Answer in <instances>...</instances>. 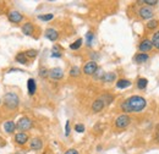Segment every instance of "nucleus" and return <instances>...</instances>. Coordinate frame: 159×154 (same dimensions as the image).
<instances>
[{"label": "nucleus", "instance_id": "obj_21", "mask_svg": "<svg viewBox=\"0 0 159 154\" xmlns=\"http://www.w3.org/2000/svg\"><path fill=\"white\" fill-rule=\"evenodd\" d=\"M15 59H16L17 62H20L21 65H27V64H28V59L25 55V53H19Z\"/></svg>", "mask_w": 159, "mask_h": 154}, {"label": "nucleus", "instance_id": "obj_10", "mask_svg": "<svg viewBox=\"0 0 159 154\" xmlns=\"http://www.w3.org/2000/svg\"><path fill=\"white\" fill-rule=\"evenodd\" d=\"M104 106H105L104 100H103L102 98H98V99H96V100L93 102V104H92V110H93L94 113H99V111H102V110L104 109Z\"/></svg>", "mask_w": 159, "mask_h": 154}, {"label": "nucleus", "instance_id": "obj_22", "mask_svg": "<svg viewBox=\"0 0 159 154\" xmlns=\"http://www.w3.org/2000/svg\"><path fill=\"white\" fill-rule=\"evenodd\" d=\"M152 44H153V47L156 48V49H158L159 50V31L157 32H154V34L152 36Z\"/></svg>", "mask_w": 159, "mask_h": 154}, {"label": "nucleus", "instance_id": "obj_26", "mask_svg": "<svg viewBox=\"0 0 159 154\" xmlns=\"http://www.w3.org/2000/svg\"><path fill=\"white\" fill-rule=\"evenodd\" d=\"M158 23L159 22L157 20H151V21L147 23V28H148V29H154V28H157Z\"/></svg>", "mask_w": 159, "mask_h": 154}, {"label": "nucleus", "instance_id": "obj_27", "mask_svg": "<svg viewBox=\"0 0 159 154\" xmlns=\"http://www.w3.org/2000/svg\"><path fill=\"white\" fill-rule=\"evenodd\" d=\"M38 19L40 21H50V20L54 19V15L53 14H45V15H39Z\"/></svg>", "mask_w": 159, "mask_h": 154}, {"label": "nucleus", "instance_id": "obj_6", "mask_svg": "<svg viewBox=\"0 0 159 154\" xmlns=\"http://www.w3.org/2000/svg\"><path fill=\"white\" fill-rule=\"evenodd\" d=\"M139 16L143 20H151V19H153L154 12H153V10H152L151 7H148V6H142L139 10Z\"/></svg>", "mask_w": 159, "mask_h": 154}, {"label": "nucleus", "instance_id": "obj_35", "mask_svg": "<svg viewBox=\"0 0 159 154\" xmlns=\"http://www.w3.org/2000/svg\"><path fill=\"white\" fill-rule=\"evenodd\" d=\"M65 135L66 136L70 135V121H66V125H65Z\"/></svg>", "mask_w": 159, "mask_h": 154}, {"label": "nucleus", "instance_id": "obj_14", "mask_svg": "<svg viewBox=\"0 0 159 154\" xmlns=\"http://www.w3.org/2000/svg\"><path fill=\"white\" fill-rule=\"evenodd\" d=\"M33 31H34V27L31 22H27L22 26V32L25 36H32L33 34Z\"/></svg>", "mask_w": 159, "mask_h": 154}, {"label": "nucleus", "instance_id": "obj_1", "mask_svg": "<svg viewBox=\"0 0 159 154\" xmlns=\"http://www.w3.org/2000/svg\"><path fill=\"white\" fill-rule=\"evenodd\" d=\"M147 106V100L143 97L132 96L121 103V110L125 113H139Z\"/></svg>", "mask_w": 159, "mask_h": 154}, {"label": "nucleus", "instance_id": "obj_23", "mask_svg": "<svg viewBox=\"0 0 159 154\" xmlns=\"http://www.w3.org/2000/svg\"><path fill=\"white\" fill-rule=\"evenodd\" d=\"M82 43H83L82 38H79L77 40H75L74 43H71V44H70V49H71V50H77V49L81 48Z\"/></svg>", "mask_w": 159, "mask_h": 154}, {"label": "nucleus", "instance_id": "obj_36", "mask_svg": "<svg viewBox=\"0 0 159 154\" xmlns=\"http://www.w3.org/2000/svg\"><path fill=\"white\" fill-rule=\"evenodd\" d=\"M65 154H80V153L76 151V149H72V148H71V149L66 151V152H65Z\"/></svg>", "mask_w": 159, "mask_h": 154}, {"label": "nucleus", "instance_id": "obj_24", "mask_svg": "<svg viewBox=\"0 0 159 154\" xmlns=\"http://www.w3.org/2000/svg\"><path fill=\"white\" fill-rule=\"evenodd\" d=\"M37 54H38V52L37 50H33V49H28V50L25 52V55L27 58H31V59H34L37 57Z\"/></svg>", "mask_w": 159, "mask_h": 154}, {"label": "nucleus", "instance_id": "obj_38", "mask_svg": "<svg viewBox=\"0 0 159 154\" xmlns=\"http://www.w3.org/2000/svg\"><path fill=\"white\" fill-rule=\"evenodd\" d=\"M156 138H157V141H158V142H159V132H158V134H157V136H156Z\"/></svg>", "mask_w": 159, "mask_h": 154}, {"label": "nucleus", "instance_id": "obj_16", "mask_svg": "<svg viewBox=\"0 0 159 154\" xmlns=\"http://www.w3.org/2000/svg\"><path fill=\"white\" fill-rule=\"evenodd\" d=\"M15 129H16V124L14 122V121H6L5 124H4V130H5V132H7V134H14V131H15Z\"/></svg>", "mask_w": 159, "mask_h": 154}, {"label": "nucleus", "instance_id": "obj_19", "mask_svg": "<svg viewBox=\"0 0 159 154\" xmlns=\"http://www.w3.org/2000/svg\"><path fill=\"white\" fill-rule=\"evenodd\" d=\"M115 78H116V74H115V72H108V74H104V76H103V78H102V81L109 83V82L115 81Z\"/></svg>", "mask_w": 159, "mask_h": 154}, {"label": "nucleus", "instance_id": "obj_25", "mask_svg": "<svg viewBox=\"0 0 159 154\" xmlns=\"http://www.w3.org/2000/svg\"><path fill=\"white\" fill-rule=\"evenodd\" d=\"M80 74H81V70H80V67H77V66H74V67H71V70H70V75H71L72 77L80 76Z\"/></svg>", "mask_w": 159, "mask_h": 154}, {"label": "nucleus", "instance_id": "obj_28", "mask_svg": "<svg viewBox=\"0 0 159 154\" xmlns=\"http://www.w3.org/2000/svg\"><path fill=\"white\" fill-rule=\"evenodd\" d=\"M93 38H94L93 32H87V34H86V40H87V45H88V47H91Z\"/></svg>", "mask_w": 159, "mask_h": 154}, {"label": "nucleus", "instance_id": "obj_3", "mask_svg": "<svg viewBox=\"0 0 159 154\" xmlns=\"http://www.w3.org/2000/svg\"><path fill=\"white\" fill-rule=\"evenodd\" d=\"M131 124V119H130V116L129 115H120L116 120H115V126H116V129H120V130H122V129H126L129 125Z\"/></svg>", "mask_w": 159, "mask_h": 154}, {"label": "nucleus", "instance_id": "obj_31", "mask_svg": "<svg viewBox=\"0 0 159 154\" xmlns=\"http://www.w3.org/2000/svg\"><path fill=\"white\" fill-rule=\"evenodd\" d=\"M93 76H94V78H96V79H102V78H103V76H104V72H103V70H102V69H98Z\"/></svg>", "mask_w": 159, "mask_h": 154}, {"label": "nucleus", "instance_id": "obj_12", "mask_svg": "<svg viewBox=\"0 0 159 154\" xmlns=\"http://www.w3.org/2000/svg\"><path fill=\"white\" fill-rule=\"evenodd\" d=\"M30 147H31V149H33V151H39L40 148L43 147V141L38 138V137H36V138H32L31 141H30Z\"/></svg>", "mask_w": 159, "mask_h": 154}, {"label": "nucleus", "instance_id": "obj_18", "mask_svg": "<svg viewBox=\"0 0 159 154\" xmlns=\"http://www.w3.org/2000/svg\"><path fill=\"white\" fill-rule=\"evenodd\" d=\"M130 86H131V82H130L129 79H125V78H121V79H119V81L116 82V87H118L119 89L127 88V87H130Z\"/></svg>", "mask_w": 159, "mask_h": 154}, {"label": "nucleus", "instance_id": "obj_7", "mask_svg": "<svg viewBox=\"0 0 159 154\" xmlns=\"http://www.w3.org/2000/svg\"><path fill=\"white\" fill-rule=\"evenodd\" d=\"M139 49L141 53H146L147 54V52H149V50L153 49V44H152V42L149 39H144V40H142L139 43Z\"/></svg>", "mask_w": 159, "mask_h": 154}, {"label": "nucleus", "instance_id": "obj_4", "mask_svg": "<svg viewBox=\"0 0 159 154\" xmlns=\"http://www.w3.org/2000/svg\"><path fill=\"white\" fill-rule=\"evenodd\" d=\"M97 70H98V65H97L96 61H92V60L88 61V62H86L84 66H83V72H84L86 75H88V76L94 75Z\"/></svg>", "mask_w": 159, "mask_h": 154}, {"label": "nucleus", "instance_id": "obj_8", "mask_svg": "<svg viewBox=\"0 0 159 154\" xmlns=\"http://www.w3.org/2000/svg\"><path fill=\"white\" fill-rule=\"evenodd\" d=\"M7 17H9V20H10V22H12V23H20L21 21L23 20L22 14L19 12V11H16V10L10 11L9 15H7Z\"/></svg>", "mask_w": 159, "mask_h": 154}, {"label": "nucleus", "instance_id": "obj_37", "mask_svg": "<svg viewBox=\"0 0 159 154\" xmlns=\"http://www.w3.org/2000/svg\"><path fill=\"white\" fill-rule=\"evenodd\" d=\"M91 58H93V59H98V58H99V57H98V54H97V53H92V54H91Z\"/></svg>", "mask_w": 159, "mask_h": 154}, {"label": "nucleus", "instance_id": "obj_29", "mask_svg": "<svg viewBox=\"0 0 159 154\" xmlns=\"http://www.w3.org/2000/svg\"><path fill=\"white\" fill-rule=\"evenodd\" d=\"M100 98L104 100L105 105H108V104H110V103L113 102V96H110V94H104V96L100 97Z\"/></svg>", "mask_w": 159, "mask_h": 154}, {"label": "nucleus", "instance_id": "obj_2", "mask_svg": "<svg viewBox=\"0 0 159 154\" xmlns=\"http://www.w3.org/2000/svg\"><path fill=\"white\" fill-rule=\"evenodd\" d=\"M20 104V99L19 96L14 92H7L4 97V105L9 109V110H15Z\"/></svg>", "mask_w": 159, "mask_h": 154}, {"label": "nucleus", "instance_id": "obj_30", "mask_svg": "<svg viewBox=\"0 0 159 154\" xmlns=\"http://www.w3.org/2000/svg\"><path fill=\"white\" fill-rule=\"evenodd\" d=\"M52 57H53V58H60V57H61L59 47H54V48H53V50H52Z\"/></svg>", "mask_w": 159, "mask_h": 154}, {"label": "nucleus", "instance_id": "obj_9", "mask_svg": "<svg viewBox=\"0 0 159 154\" xmlns=\"http://www.w3.org/2000/svg\"><path fill=\"white\" fill-rule=\"evenodd\" d=\"M49 77H50L52 79H55V81L61 79V78L64 77V71H62V69H60V67H54V69L49 70Z\"/></svg>", "mask_w": 159, "mask_h": 154}, {"label": "nucleus", "instance_id": "obj_17", "mask_svg": "<svg viewBox=\"0 0 159 154\" xmlns=\"http://www.w3.org/2000/svg\"><path fill=\"white\" fill-rule=\"evenodd\" d=\"M148 59H149V55H148V54H146V53H139V54H136V57H135V61H136L137 64H143V62H146Z\"/></svg>", "mask_w": 159, "mask_h": 154}, {"label": "nucleus", "instance_id": "obj_5", "mask_svg": "<svg viewBox=\"0 0 159 154\" xmlns=\"http://www.w3.org/2000/svg\"><path fill=\"white\" fill-rule=\"evenodd\" d=\"M16 127L20 130L21 132H25V131H27V130H30L32 127V121L26 116L21 117L19 120V122H17V125H16Z\"/></svg>", "mask_w": 159, "mask_h": 154}, {"label": "nucleus", "instance_id": "obj_39", "mask_svg": "<svg viewBox=\"0 0 159 154\" xmlns=\"http://www.w3.org/2000/svg\"><path fill=\"white\" fill-rule=\"evenodd\" d=\"M16 154H20V153H16Z\"/></svg>", "mask_w": 159, "mask_h": 154}, {"label": "nucleus", "instance_id": "obj_32", "mask_svg": "<svg viewBox=\"0 0 159 154\" xmlns=\"http://www.w3.org/2000/svg\"><path fill=\"white\" fill-rule=\"evenodd\" d=\"M75 131H76V132H79V134H82V132L84 131V126H83L82 124H77V125H75Z\"/></svg>", "mask_w": 159, "mask_h": 154}, {"label": "nucleus", "instance_id": "obj_20", "mask_svg": "<svg viewBox=\"0 0 159 154\" xmlns=\"http://www.w3.org/2000/svg\"><path fill=\"white\" fill-rule=\"evenodd\" d=\"M147 84H148V79H147V78L142 77V78H139V79H137V88L141 89V91L146 89V88H147Z\"/></svg>", "mask_w": 159, "mask_h": 154}, {"label": "nucleus", "instance_id": "obj_15", "mask_svg": "<svg viewBox=\"0 0 159 154\" xmlns=\"http://www.w3.org/2000/svg\"><path fill=\"white\" fill-rule=\"evenodd\" d=\"M27 88H28V94L30 96H33L36 93V89H37V84H36V81L33 78H30L27 81Z\"/></svg>", "mask_w": 159, "mask_h": 154}, {"label": "nucleus", "instance_id": "obj_33", "mask_svg": "<svg viewBox=\"0 0 159 154\" xmlns=\"http://www.w3.org/2000/svg\"><path fill=\"white\" fill-rule=\"evenodd\" d=\"M39 76L40 77H47V76H49V70H47V69L42 67V69L39 70Z\"/></svg>", "mask_w": 159, "mask_h": 154}, {"label": "nucleus", "instance_id": "obj_34", "mask_svg": "<svg viewBox=\"0 0 159 154\" xmlns=\"http://www.w3.org/2000/svg\"><path fill=\"white\" fill-rule=\"evenodd\" d=\"M143 2L146 5H157L158 4V0H144Z\"/></svg>", "mask_w": 159, "mask_h": 154}, {"label": "nucleus", "instance_id": "obj_11", "mask_svg": "<svg viewBox=\"0 0 159 154\" xmlns=\"http://www.w3.org/2000/svg\"><path fill=\"white\" fill-rule=\"evenodd\" d=\"M44 36H45V38L49 39V40H52V42H55L57 39L59 38V33H58L54 28H48V29L45 31Z\"/></svg>", "mask_w": 159, "mask_h": 154}, {"label": "nucleus", "instance_id": "obj_13", "mask_svg": "<svg viewBox=\"0 0 159 154\" xmlns=\"http://www.w3.org/2000/svg\"><path fill=\"white\" fill-rule=\"evenodd\" d=\"M15 142L17 143V144H26L27 142H28V135L27 134H25V132H19V134H16L15 136Z\"/></svg>", "mask_w": 159, "mask_h": 154}]
</instances>
